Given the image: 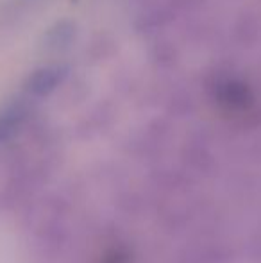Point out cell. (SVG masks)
Here are the masks:
<instances>
[{
	"instance_id": "1",
	"label": "cell",
	"mask_w": 261,
	"mask_h": 263,
	"mask_svg": "<svg viewBox=\"0 0 261 263\" xmlns=\"http://www.w3.org/2000/svg\"><path fill=\"white\" fill-rule=\"evenodd\" d=\"M61 81V72L57 68H47L38 72L31 79V90L34 93H45L50 91Z\"/></svg>"
}]
</instances>
